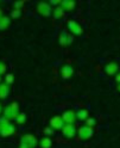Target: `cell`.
<instances>
[{"instance_id":"obj_1","label":"cell","mask_w":120,"mask_h":148,"mask_svg":"<svg viewBox=\"0 0 120 148\" xmlns=\"http://www.w3.org/2000/svg\"><path fill=\"white\" fill-rule=\"evenodd\" d=\"M18 115H19V105L16 101L10 105H7L4 109V117H6L8 121L10 119H16Z\"/></svg>"},{"instance_id":"obj_2","label":"cell","mask_w":120,"mask_h":148,"mask_svg":"<svg viewBox=\"0 0 120 148\" xmlns=\"http://www.w3.org/2000/svg\"><path fill=\"white\" fill-rule=\"evenodd\" d=\"M38 143L36 136H33L32 134H25L22 138H20V147L19 148H35Z\"/></svg>"},{"instance_id":"obj_3","label":"cell","mask_w":120,"mask_h":148,"mask_svg":"<svg viewBox=\"0 0 120 148\" xmlns=\"http://www.w3.org/2000/svg\"><path fill=\"white\" fill-rule=\"evenodd\" d=\"M94 134V130L92 127H88V125H82L80 129H79V136L82 138V140H87V138L92 137Z\"/></svg>"},{"instance_id":"obj_4","label":"cell","mask_w":120,"mask_h":148,"mask_svg":"<svg viewBox=\"0 0 120 148\" xmlns=\"http://www.w3.org/2000/svg\"><path fill=\"white\" fill-rule=\"evenodd\" d=\"M37 11H38L39 14L44 16V17H49L51 14V6L50 4L48 3H39L38 5H37Z\"/></svg>"},{"instance_id":"obj_5","label":"cell","mask_w":120,"mask_h":148,"mask_svg":"<svg viewBox=\"0 0 120 148\" xmlns=\"http://www.w3.org/2000/svg\"><path fill=\"white\" fill-rule=\"evenodd\" d=\"M62 119L64 121V123L73 124L74 122H75V119H76V114L74 112L73 110H67V111H64V112H63Z\"/></svg>"},{"instance_id":"obj_6","label":"cell","mask_w":120,"mask_h":148,"mask_svg":"<svg viewBox=\"0 0 120 148\" xmlns=\"http://www.w3.org/2000/svg\"><path fill=\"white\" fill-rule=\"evenodd\" d=\"M62 134L68 138H71L76 134V128L74 127V124H66L62 128Z\"/></svg>"},{"instance_id":"obj_7","label":"cell","mask_w":120,"mask_h":148,"mask_svg":"<svg viewBox=\"0 0 120 148\" xmlns=\"http://www.w3.org/2000/svg\"><path fill=\"white\" fill-rule=\"evenodd\" d=\"M64 125H66V123H64V121L62 119L61 116H54V117H51V119H50V127L52 129H62Z\"/></svg>"},{"instance_id":"obj_8","label":"cell","mask_w":120,"mask_h":148,"mask_svg":"<svg viewBox=\"0 0 120 148\" xmlns=\"http://www.w3.org/2000/svg\"><path fill=\"white\" fill-rule=\"evenodd\" d=\"M14 132H16V128H14V125L11 124V123H8L7 125L0 128V135L4 136V137H7V136L13 135Z\"/></svg>"},{"instance_id":"obj_9","label":"cell","mask_w":120,"mask_h":148,"mask_svg":"<svg viewBox=\"0 0 120 148\" xmlns=\"http://www.w3.org/2000/svg\"><path fill=\"white\" fill-rule=\"evenodd\" d=\"M68 27L74 35H82V32H83V29L81 27V25L77 24L75 21H69L68 22Z\"/></svg>"},{"instance_id":"obj_10","label":"cell","mask_w":120,"mask_h":148,"mask_svg":"<svg viewBox=\"0 0 120 148\" xmlns=\"http://www.w3.org/2000/svg\"><path fill=\"white\" fill-rule=\"evenodd\" d=\"M74 74V68L69 64H64V66L61 68V75L63 79H69Z\"/></svg>"},{"instance_id":"obj_11","label":"cell","mask_w":120,"mask_h":148,"mask_svg":"<svg viewBox=\"0 0 120 148\" xmlns=\"http://www.w3.org/2000/svg\"><path fill=\"white\" fill-rule=\"evenodd\" d=\"M118 68H119L118 63H115V62H109L107 66L105 67V72L108 74V75H114V74L118 72Z\"/></svg>"},{"instance_id":"obj_12","label":"cell","mask_w":120,"mask_h":148,"mask_svg":"<svg viewBox=\"0 0 120 148\" xmlns=\"http://www.w3.org/2000/svg\"><path fill=\"white\" fill-rule=\"evenodd\" d=\"M10 95V87L7 84H0V99H5Z\"/></svg>"},{"instance_id":"obj_13","label":"cell","mask_w":120,"mask_h":148,"mask_svg":"<svg viewBox=\"0 0 120 148\" xmlns=\"http://www.w3.org/2000/svg\"><path fill=\"white\" fill-rule=\"evenodd\" d=\"M61 7L64 11H71L75 7V1H70V0H63L61 1Z\"/></svg>"},{"instance_id":"obj_14","label":"cell","mask_w":120,"mask_h":148,"mask_svg":"<svg viewBox=\"0 0 120 148\" xmlns=\"http://www.w3.org/2000/svg\"><path fill=\"white\" fill-rule=\"evenodd\" d=\"M88 116H89V112L87 109H81L76 112V118H79L80 121H86Z\"/></svg>"},{"instance_id":"obj_15","label":"cell","mask_w":120,"mask_h":148,"mask_svg":"<svg viewBox=\"0 0 120 148\" xmlns=\"http://www.w3.org/2000/svg\"><path fill=\"white\" fill-rule=\"evenodd\" d=\"M10 24H11V19H10L8 17L4 16L1 19H0V30H5V29H7V27L10 26Z\"/></svg>"},{"instance_id":"obj_16","label":"cell","mask_w":120,"mask_h":148,"mask_svg":"<svg viewBox=\"0 0 120 148\" xmlns=\"http://www.w3.org/2000/svg\"><path fill=\"white\" fill-rule=\"evenodd\" d=\"M51 145H52V141H51V138L48 137V136L43 137L42 140L39 141V146H41L42 148H50Z\"/></svg>"},{"instance_id":"obj_17","label":"cell","mask_w":120,"mask_h":148,"mask_svg":"<svg viewBox=\"0 0 120 148\" xmlns=\"http://www.w3.org/2000/svg\"><path fill=\"white\" fill-rule=\"evenodd\" d=\"M68 37H69V35L67 34V31H62L60 35V44L68 45Z\"/></svg>"},{"instance_id":"obj_18","label":"cell","mask_w":120,"mask_h":148,"mask_svg":"<svg viewBox=\"0 0 120 148\" xmlns=\"http://www.w3.org/2000/svg\"><path fill=\"white\" fill-rule=\"evenodd\" d=\"M52 14H54L55 18H61V17H63V14H64V10H63L61 6H58V7H56V8H55V10L52 11Z\"/></svg>"},{"instance_id":"obj_19","label":"cell","mask_w":120,"mask_h":148,"mask_svg":"<svg viewBox=\"0 0 120 148\" xmlns=\"http://www.w3.org/2000/svg\"><path fill=\"white\" fill-rule=\"evenodd\" d=\"M95 123H96V121H95V118H93V117H88L86 119V125H88V127L93 128L95 125Z\"/></svg>"},{"instance_id":"obj_20","label":"cell","mask_w":120,"mask_h":148,"mask_svg":"<svg viewBox=\"0 0 120 148\" xmlns=\"http://www.w3.org/2000/svg\"><path fill=\"white\" fill-rule=\"evenodd\" d=\"M16 121H17V123H24L26 121V115L25 114H19L17 116Z\"/></svg>"},{"instance_id":"obj_21","label":"cell","mask_w":120,"mask_h":148,"mask_svg":"<svg viewBox=\"0 0 120 148\" xmlns=\"http://www.w3.org/2000/svg\"><path fill=\"white\" fill-rule=\"evenodd\" d=\"M5 81H6V84H7V85H11V84H13L14 78H13L12 74H6V77H5Z\"/></svg>"},{"instance_id":"obj_22","label":"cell","mask_w":120,"mask_h":148,"mask_svg":"<svg viewBox=\"0 0 120 148\" xmlns=\"http://www.w3.org/2000/svg\"><path fill=\"white\" fill-rule=\"evenodd\" d=\"M22 16V10H13L11 12V17L12 18H19Z\"/></svg>"},{"instance_id":"obj_23","label":"cell","mask_w":120,"mask_h":148,"mask_svg":"<svg viewBox=\"0 0 120 148\" xmlns=\"http://www.w3.org/2000/svg\"><path fill=\"white\" fill-rule=\"evenodd\" d=\"M8 123H10V121H8V119H7L6 117H0V128L7 125Z\"/></svg>"},{"instance_id":"obj_24","label":"cell","mask_w":120,"mask_h":148,"mask_svg":"<svg viewBox=\"0 0 120 148\" xmlns=\"http://www.w3.org/2000/svg\"><path fill=\"white\" fill-rule=\"evenodd\" d=\"M13 6H14V10H22L20 7L24 6V1H16L13 4Z\"/></svg>"},{"instance_id":"obj_25","label":"cell","mask_w":120,"mask_h":148,"mask_svg":"<svg viewBox=\"0 0 120 148\" xmlns=\"http://www.w3.org/2000/svg\"><path fill=\"white\" fill-rule=\"evenodd\" d=\"M5 72H6V64H5L4 62L0 61V75H1V74H4Z\"/></svg>"},{"instance_id":"obj_26","label":"cell","mask_w":120,"mask_h":148,"mask_svg":"<svg viewBox=\"0 0 120 148\" xmlns=\"http://www.w3.org/2000/svg\"><path fill=\"white\" fill-rule=\"evenodd\" d=\"M44 134L45 135H52L54 134V130L51 129V127H47V128H45L44 129Z\"/></svg>"},{"instance_id":"obj_27","label":"cell","mask_w":120,"mask_h":148,"mask_svg":"<svg viewBox=\"0 0 120 148\" xmlns=\"http://www.w3.org/2000/svg\"><path fill=\"white\" fill-rule=\"evenodd\" d=\"M73 41H74V37L69 35V37H68V44H71V43H73Z\"/></svg>"},{"instance_id":"obj_28","label":"cell","mask_w":120,"mask_h":148,"mask_svg":"<svg viewBox=\"0 0 120 148\" xmlns=\"http://www.w3.org/2000/svg\"><path fill=\"white\" fill-rule=\"evenodd\" d=\"M115 80H117V82H119V84H120V73H118V75L115 77Z\"/></svg>"},{"instance_id":"obj_29","label":"cell","mask_w":120,"mask_h":148,"mask_svg":"<svg viewBox=\"0 0 120 148\" xmlns=\"http://www.w3.org/2000/svg\"><path fill=\"white\" fill-rule=\"evenodd\" d=\"M1 18H3V10L0 8V19H1Z\"/></svg>"},{"instance_id":"obj_30","label":"cell","mask_w":120,"mask_h":148,"mask_svg":"<svg viewBox=\"0 0 120 148\" xmlns=\"http://www.w3.org/2000/svg\"><path fill=\"white\" fill-rule=\"evenodd\" d=\"M1 112H3V106H1V104H0V115H1Z\"/></svg>"},{"instance_id":"obj_31","label":"cell","mask_w":120,"mask_h":148,"mask_svg":"<svg viewBox=\"0 0 120 148\" xmlns=\"http://www.w3.org/2000/svg\"><path fill=\"white\" fill-rule=\"evenodd\" d=\"M117 90H118V91H120V84H119V86L117 87Z\"/></svg>"},{"instance_id":"obj_32","label":"cell","mask_w":120,"mask_h":148,"mask_svg":"<svg viewBox=\"0 0 120 148\" xmlns=\"http://www.w3.org/2000/svg\"><path fill=\"white\" fill-rule=\"evenodd\" d=\"M0 82H1V77H0Z\"/></svg>"}]
</instances>
